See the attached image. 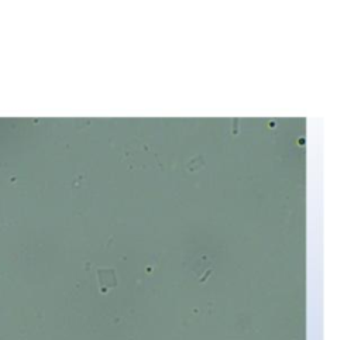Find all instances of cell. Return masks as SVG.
<instances>
[{"mask_svg":"<svg viewBox=\"0 0 361 340\" xmlns=\"http://www.w3.org/2000/svg\"><path fill=\"white\" fill-rule=\"evenodd\" d=\"M98 277H99V284H101V291L103 294H106L108 290H110L113 287H116V275L114 271L110 268H103V270L98 271Z\"/></svg>","mask_w":361,"mask_h":340,"instance_id":"6da1fadb","label":"cell"}]
</instances>
